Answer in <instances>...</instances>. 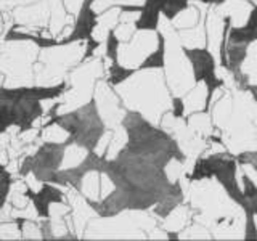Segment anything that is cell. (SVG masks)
Returning a JSON list of instances; mask_svg holds the SVG:
<instances>
[{
  "instance_id": "277c9868",
  "label": "cell",
  "mask_w": 257,
  "mask_h": 241,
  "mask_svg": "<svg viewBox=\"0 0 257 241\" xmlns=\"http://www.w3.org/2000/svg\"><path fill=\"white\" fill-rule=\"evenodd\" d=\"M69 148L66 142H47L32 156L24 158L20 167V174L26 177L29 174L40 183L52 182L53 177L61 171L64 155Z\"/></svg>"
},
{
  "instance_id": "8992f818",
  "label": "cell",
  "mask_w": 257,
  "mask_h": 241,
  "mask_svg": "<svg viewBox=\"0 0 257 241\" xmlns=\"http://www.w3.org/2000/svg\"><path fill=\"white\" fill-rule=\"evenodd\" d=\"M98 24H100V15L95 12L93 5L82 2V5L77 10L69 36L58 39V47H66L71 44L84 42V40L87 42L88 39L93 37V32L98 28Z\"/></svg>"
},
{
  "instance_id": "ba28073f",
  "label": "cell",
  "mask_w": 257,
  "mask_h": 241,
  "mask_svg": "<svg viewBox=\"0 0 257 241\" xmlns=\"http://www.w3.org/2000/svg\"><path fill=\"white\" fill-rule=\"evenodd\" d=\"M257 40V5H252L243 26H231L227 42L251 45Z\"/></svg>"
},
{
  "instance_id": "7a4b0ae2",
  "label": "cell",
  "mask_w": 257,
  "mask_h": 241,
  "mask_svg": "<svg viewBox=\"0 0 257 241\" xmlns=\"http://www.w3.org/2000/svg\"><path fill=\"white\" fill-rule=\"evenodd\" d=\"M56 126L66 134V142L69 147L82 148L84 151H96L101 140L106 135V123L100 112L96 98L92 96L85 104L72 109L69 112L52 116L50 123L45 127Z\"/></svg>"
},
{
  "instance_id": "4fadbf2b",
  "label": "cell",
  "mask_w": 257,
  "mask_h": 241,
  "mask_svg": "<svg viewBox=\"0 0 257 241\" xmlns=\"http://www.w3.org/2000/svg\"><path fill=\"white\" fill-rule=\"evenodd\" d=\"M139 69L135 68H128L120 61H114L109 64L108 68V77H106V84H109L112 88L119 87L120 84H124L128 77H132Z\"/></svg>"
},
{
  "instance_id": "52a82bcc",
  "label": "cell",
  "mask_w": 257,
  "mask_h": 241,
  "mask_svg": "<svg viewBox=\"0 0 257 241\" xmlns=\"http://www.w3.org/2000/svg\"><path fill=\"white\" fill-rule=\"evenodd\" d=\"M26 196L32 201L36 215L40 217V219H50L52 217L50 207L55 204L66 203L64 191L56 187V183H52V182L42 183L37 191H32L31 188L26 190Z\"/></svg>"
},
{
  "instance_id": "30bf717a",
  "label": "cell",
  "mask_w": 257,
  "mask_h": 241,
  "mask_svg": "<svg viewBox=\"0 0 257 241\" xmlns=\"http://www.w3.org/2000/svg\"><path fill=\"white\" fill-rule=\"evenodd\" d=\"M166 53H167V42L166 36L163 34V31L158 29V45L151 53L147 55L137 69H159L164 71L166 68Z\"/></svg>"
},
{
  "instance_id": "ffe728a7",
  "label": "cell",
  "mask_w": 257,
  "mask_h": 241,
  "mask_svg": "<svg viewBox=\"0 0 257 241\" xmlns=\"http://www.w3.org/2000/svg\"><path fill=\"white\" fill-rule=\"evenodd\" d=\"M196 2L203 4V5H209V7H220L227 2V0H196Z\"/></svg>"
},
{
  "instance_id": "6da1fadb",
  "label": "cell",
  "mask_w": 257,
  "mask_h": 241,
  "mask_svg": "<svg viewBox=\"0 0 257 241\" xmlns=\"http://www.w3.org/2000/svg\"><path fill=\"white\" fill-rule=\"evenodd\" d=\"M69 90L66 80L50 87H0V134L18 127L29 131L36 119L44 114V101L56 100Z\"/></svg>"
},
{
  "instance_id": "ac0fdd59",
  "label": "cell",
  "mask_w": 257,
  "mask_h": 241,
  "mask_svg": "<svg viewBox=\"0 0 257 241\" xmlns=\"http://www.w3.org/2000/svg\"><path fill=\"white\" fill-rule=\"evenodd\" d=\"M236 158H238L239 166L249 167L257 175V150H247L243 153H238Z\"/></svg>"
},
{
  "instance_id": "5b68a950",
  "label": "cell",
  "mask_w": 257,
  "mask_h": 241,
  "mask_svg": "<svg viewBox=\"0 0 257 241\" xmlns=\"http://www.w3.org/2000/svg\"><path fill=\"white\" fill-rule=\"evenodd\" d=\"M183 53L187 55V58L191 64L193 79L196 84L206 85V106L204 111L211 112L212 101L215 92L222 90L225 87V80L217 74V61L214 53L209 50L207 47H185Z\"/></svg>"
},
{
  "instance_id": "2e32d148",
  "label": "cell",
  "mask_w": 257,
  "mask_h": 241,
  "mask_svg": "<svg viewBox=\"0 0 257 241\" xmlns=\"http://www.w3.org/2000/svg\"><path fill=\"white\" fill-rule=\"evenodd\" d=\"M12 193V174L8 172V169L0 164V211L5 207L8 198Z\"/></svg>"
},
{
  "instance_id": "5bb4252c",
  "label": "cell",
  "mask_w": 257,
  "mask_h": 241,
  "mask_svg": "<svg viewBox=\"0 0 257 241\" xmlns=\"http://www.w3.org/2000/svg\"><path fill=\"white\" fill-rule=\"evenodd\" d=\"M201 21V13L196 7L190 5L187 10H183L174 21H169L174 26L175 31H183V29H191L198 26Z\"/></svg>"
},
{
  "instance_id": "3957f363",
  "label": "cell",
  "mask_w": 257,
  "mask_h": 241,
  "mask_svg": "<svg viewBox=\"0 0 257 241\" xmlns=\"http://www.w3.org/2000/svg\"><path fill=\"white\" fill-rule=\"evenodd\" d=\"M238 167L239 163L236 155H233L228 150L215 153L207 151L204 156H198L190 172H187V180L195 183L206 179H215L233 203H236L244 211L246 199L241 182H238Z\"/></svg>"
},
{
  "instance_id": "9c48e42d",
  "label": "cell",
  "mask_w": 257,
  "mask_h": 241,
  "mask_svg": "<svg viewBox=\"0 0 257 241\" xmlns=\"http://www.w3.org/2000/svg\"><path fill=\"white\" fill-rule=\"evenodd\" d=\"M161 12L159 8L145 0L142 12L139 13V16L135 18V29L137 31H158L161 26Z\"/></svg>"
},
{
  "instance_id": "e0dca14e",
  "label": "cell",
  "mask_w": 257,
  "mask_h": 241,
  "mask_svg": "<svg viewBox=\"0 0 257 241\" xmlns=\"http://www.w3.org/2000/svg\"><path fill=\"white\" fill-rule=\"evenodd\" d=\"M243 239H246V241L257 239V220H255V215L251 212H244Z\"/></svg>"
},
{
  "instance_id": "8fae6325",
  "label": "cell",
  "mask_w": 257,
  "mask_h": 241,
  "mask_svg": "<svg viewBox=\"0 0 257 241\" xmlns=\"http://www.w3.org/2000/svg\"><path fill=\"white\" fill-rule=\"evenodd\" d=\"M148 2L155 4L167 21H174L183 10L190 7L191 0H148Z\"/></svg>"
},
{
  "instance_id": "7c38bea8",
  "label": "cell",
  "mask_w": 257,
  "mask_h": 241,
  "mask_svg": "<svg viewBox=\"0 0 257 241\" xmlns=\"http://www.w3.org/2000/svg\"><path fill=\"white\" fill-rule=\"evenodd\" d=\"M241 188H243L246 199L244 212H251L257 215V182L251 174L244 172L241 175Z\"/></svg>"
},
{
  "instance_id": "d6986e66",
  "label": "cell",
  "mask_w": 257,
  "mask_h": 241,
  "mask_svg": "<svg viewBox=\"0 0 257 241\" xmlns=\"http://www.w3.org/2000/svg\"><path fill=\"white\" fill-rule=\"evenodd\" d=\"M171 112L177 119H185L187 117V104H185L183 96L172 95V103H171Z\"/></svg>"
},
{
  "instance_id": "9a60e30c",
  "label": "cell",
  "mask_w": 257,
  "mask_h": 241,
  "mask_svg": "<svg viewBox=\"0 0 257 241\" xmlns=\"http://www.w3.org/2000/svg\"><path fill=\"white\" fill-rule=\"evenodd\" d=\"M120 39L117 37L114 29H108V36L104 39V56L111 61H119V50H120Z\"/></svg>"
}]
</instances>
